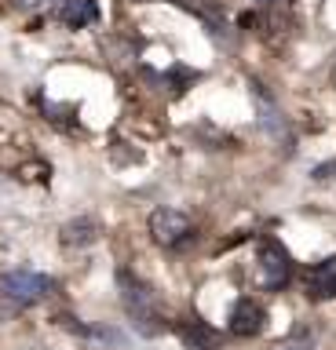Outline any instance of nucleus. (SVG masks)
Listing matches in <instances>:
<instances>
[{
    "label": "nucleus",
    "mask_w": 336,
    "mask_h": 350,
    "mask_svg": "<svg viewBox=\"0 0 336 350\" xmlns=\"http://www.w3.org/2000/svg\"><path fill=\"white\" fill-rule=\"evenodd\" d=\"M117 295H121V306L139 336H161L168 328L154 288L146 281H139L132 270H117Z\"/></svg>",
    "instance_id": "nucleus-1"
},
{
    "label": "nucleus",
    "mask_w": 336,
    "mask_h": 350,
    "mask_svg": "<svg viewBox=\"0 0 336 350\" xmlns=\"http://www.w3.org/2000/svg\"><path fill=\"white\" fill-rule=\"evenodd\" d=\"M51 288H55V281H51L48 273H37V270H26V267L0 273V299H8L15 306H29V303L48 299Z\"/></svg>",
    "instance_id": "nucleus-2"
},
{
    "label": "nucleus",
    "mask_w": 336,
    "mask_h": 350,
    "mask_svg": "<svg viewBox=\"0 0 336 350\" xmlns=\"http://www.w3.org/2000/svg\"><path fill=\"white\" fill-rule=\"evenodd\" d=\"M256 270H259V284L267 292H281L292 281V256L285 252L281 241L263 237L259 241V252H256Z\"/></svg>",
    "instance_id": "nucleus-3"
},
{
    "label": "nucleus",
    "mask_w": 336,
    "mask_h": 350,
    "mask_svg": "<svg viewBox=\"0 0 336 350\" xmlns=\"http://www.w3.org/2000/svg\"><path fill=\"white\" fill-rule=\"evenodd\" d=\"M150 237L161 248H187L194 241V223L179 208H154L150 212Z\"/></svg>",
    "instance_id": "nucleus-4"
},
{
    "label": "nucleus",
    "mask_w": 336,
    "mask_h": 350,
    "mask_svg": "<svg viewBox=\"0 0 336 350\" xmlns=\"http://www.w3.org/2000/svg\"><path fill=\"white\" fill-rule=\"evenodd\" d=\"M263 321H267V310L259 306L256 299H237L231 306V317H227V328H231V336H242V339H253L263 332Z\"/></svg>",
    "instance_id": "nucleus-5"
},
{
    "label": "nucleus",
    "mask_w": 336,
    "mask_h": 350,
    "mask_svg": "<svg viewBox=\"0 0 336 350\" xmlns=\"http://www.w3.org/2000/svg\"><path fill=\"white\" fill-rule=\"evenodd\" d=\"M303 288H307L311 299H336V256L314 262L303 273Z\"/></svg>",
    "instance_id": "nucleus-6"
},
{
    "label": "nucleus",
    "mask_w": 336,
    "mask_h": 350,
    "mask_svg": "<svg viewBox=\"0 0 336 350\" xmlns=\"http://www.w3.org/2000/svg\"><path fill=\"white\" fill-rule=\"evenodd\" d=\"M253 98H256L259 124H263V131H267V135H274L278 142H285V139H289V124H285V117L278 113V106L270 103V95H263V88L253 84Z\"/></svg>",
    "instance_id": "nucleus-7"
},
{
    "label": "nucleus",
    "mask_w": 336,
    "mask_h": 350,
    "mask_svg": "<svg viewBox=\"0 0 336 350\" xmlns=\"http://www.w3.org/2000/svg\"><path fill=\"white\" fill-rule=\"evenodd\" d=\"M179 336L190 350H220V343H223V336L216 332V328H209L205 321H198V317L179 321Z\"/></svg>",
    "instance_id": "nucleus-8"
},
{
    "label": "nucleus",
    "mask_w": 336,
    "mask_h": 350,
    "mask_svg": "<svg viewBox=\"0 0 336 350\" xmlns=\"http://www.w3.org/2000/svg\"><path fill=\"white\" fill-rule=\"evenodd\" d=\"M59 18L66 22L70 29H84L99 18V4L95 0H62L59 4Z\"/></svg>",
    "instance_id": "nucleus-9"
},
{
    "label": "nucleus",
    "mask_w": 336,
    "mask_h": 350,
    "mask_svg": "<svg viewBox=\"0 0 336 350\" xmlns=\"http://www.w3.org/2000/svg\"><path fill=\"white\" fill-rule=\"evenodd\" d=\"M95 237H99V226H95V219H88V215L70 219V223L59 230V241L66 248H84V245H92Z\"/></svg>",
    "instance_id": "nucleus-10"
},
{
    "label": "nucleus",
    "mask_w": 336,
    "mask_h": 350,
    "mask_svg": "<svg viewBox=\"0 0 336 350\" xmlns=\"http://www.w3.org/2000/svg\"><path fill=\"white\" fill-rule=\"evenodd\" d=\"M311 343H314V336L307 332V328H296V332H292L278 350H311Z\"/></svg>",
    "instance_id": "nucleus-11"
},
{
    "label": "nucleus",
    "mask_w": 336,
    "mask_h": 350,
    "mask_svg": "<svg viewBox=\"0 0 336 350\" xmlns=\"http://www.w3.org/2000/svg\"><path fill=\"white\" fill-rule=\"evenodd\" d=\"M15 4H18V8H40L44 0H15Z\"/></svg>",
    "instance_id": "nucleus-12"
},
{
    "label": "nucleus",
    "mask_w": 336,
    "mask_h": 350,
    "mask_svg": "<svg viewBox=\"0 0 336 350\" xmlns=\"http://www.w3.org/2000/svg\"><path fill=\"white\" fill-rule=\"evenodd\" d=\"M259 4H278V0H259Z\"/></svg>",
    "instance_id": "nucleus-13"
},
{
    "label": "nucleus",
    "mask_w": 336,
    "mask_h": 350,
    "mask_svg": "<svg viewBox=\"0 0 336 350\" xmlns=\"http://www.w3.org/2000/svg\"><path fill=\"white\" fill-rule=\"evenodd\" d=\"M135 4H139V0H135Z\"/></svg>",
    "instance_id": "nucleus-14"
}]
</instances>
